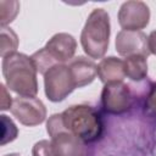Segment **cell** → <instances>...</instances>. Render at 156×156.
Listing matches in <instances>:
<instances>
[{"label": "cell", "instance_id": "277c9868", "mask_svg": "<svg viewBox=\"0 0 156 156\" xmlns=\"http://www.w3.org/2000/svg\"><path fill=\"white\" fill-rule=\"evenodd\" d=\"M46 132L50 136L55 156H85V144L66 130L61 113H55L46 122Z\"/></svg>", "mask_w": 156, "mask_h": 156}, {"label": "cell", "instance_id": "ffe728a7", "mask_svg": "<svg viewBox=\"0 0 156 156\" xmlns=\"http://www.w3.org/2000/svg\"><path fill=\"white\" fill-rule=\"evenodd\" d=\"M147 46H149L150 54H152V55L156 56V29L152 30L147 35Z\"/></svg>", "mask_w": 156, "mask_h": 156}, {"label": "cell", "instance_id": "30bf717a", "mask_svg": "<svg viewBox=\"0 0 156 156\" xmlns=\"http://www.w3.org/2000/svg\"><path fill=\"white\" fill-rule=\"evenodd\" d=\"M45 50L56 65L66 63L73 60L77 50V41L68 33H56L45 44Z\"/></svg>", "mask_w": 156, "mask_h": 156}, {"label": "cell", "instance_id": "5b68a950", "mask_svg": "<svg viewBox=\"0 0 156 156\" xmlns=\"http://www.w3.org/2000/svg\"><path fill=\"white\" fill-rule=\"evenodd\" d=\"M74 89L76 85L66 63L55 65L44 74V91L52 102L63 101Z\"/></svg>", "mask_w": 156, "mask_h": 156}, {"label": "cell", "instance_id": "4fadbf2b", "mask_svg": "<svg viewBox=\"0 0 156 156\" xmlns=\"http://www.w3.org/2000/svg\"><path fill=\"white\" fill-rule=\"evenodd\" d=\"M124 74L133 82H140L147 77V57L134 55L124 60Z\"/></svg>", "mask_w": 156, "mask_h": 156}, {"label": "cell", "instance_id": "ba28073f", "mask_svg": "<svg viewBox=\"0 0 156 156\" xmlns=\"http://www.w3.org/2000/svg\"><path fill=\"white\" fill-rule=\"evenodd\" d=\"M117 17L123 30H141L150 22V9L144 1L129 0L121 5Z\"/></svg>", "mask_w": 156, "mask_h": 156}, {"label": "cell", "instance_id": "d6986e66", "mask_svg": "<svg viewBox=\"0 0 156 156\" xmlns=\"http://www.w3.org/2000/svg\"><path fill=\"white\" fill-rule=\"evenodd\" d=\"M0 88H1V110L2 111H5V110H10L11 108V106H12V101H13V99L11 98V95L7 93V90H6V88H5V85L4 84H0Z\"/></svg>", "mask_w": 156, "mask_h": 156}, {"label": "cell", "instance_id": "7c38bea8", "mask_svg": "<svg viewBox=\"0 0 156 156\" xmlns=\"http://www.w3.org/2000/svg\"><path fill=\"white\" fill-rule=\"evenodd\" d=\"M98 77L104 84L112 82H123V79L126 78L124 61L116 56L101 58L98 63Z\"/></svg>", "mask_w": 156, "mask_h": 156}, {"label": "cell", "instance_id": "e0dca14e", "mask_svg": "<svg viewBox=\"0 0 156 156\" xmlns=\"http://www.w3.org/2000/svg\"><path fill=\"white\" fill-rule=\"evenodd\" d=\"M33 156H55L50 140H39L32 147Z\"/></svg>", "mask_w": 156, "mask_h": 156}, {"label": "cell", "instance_id": "5bb4252c", "mask_svg": "<svg viewBox=\"0 0 156 156\" xmlns=\"http://www.w3.org/2000/svg\"><path fill=\"white\" fill-rule=\"evenodd\" d=\"M18 48V37L9 27L1 28V40H0V55L4 58L7 55L17 52Z\"/></svg>", "mask_w": 156, "mask_h": 156}, {"label": "cell", "instance_id": "9a60e30c", "mask_svg": "<svg viewBox=\"0 0 156 156\" xmlns=\"http://www.w3.org/2000/svg\"><path fill=\"white\" fill-rule=\"evenodd\" d=\"M20 11V2L16 0L12 1H0V26L6 27L11 23Z\"/></svg>", "mask_w": 156, "mask_h": 156}, {"label": "cell", "instance_id": "8992f818", "mask_svg": "<svg viewBox=\"0 0 156 156\" xmlns=\"http://www.w3.org/2000/svg\"><path fill=\"white\" fill-rule=\"evenodd\" d=\"M101 105L107 113L121 115L128 112L133 106V94L124 82L104 84L101 91Z\"/></svg>", "mask_w": 156, "mask_h": 156}, {"label": "cell", "instance_id": "6da1fadb", "mask_svg": "<svg viewBox=\"0 0 156 156\" xmlns=\"http://www.w3.org/2000/svg\"><path fill=\"white\" fill-rule=\"evenodd\" d=\"M2 76L7 88L18 96H37V68L30 58L22 52H15L2 58Z\"/></svg>", "mask_w": 156, "mask_h": 156}, {"label": "cell", "instance_id": "52a82bcc", "mask_svg": "<svg viewBox=\"0 0 156 156\" xmlns=\"http://www.w3.org/2000/svg\"><path fill=\"white\" fill-rule=\"evenodd\" d=\"M10 111L21 124L27 127L38 126L46 118V107L43 101L35 96L15 98Z\"/></svg>", "mask_w": 156, "mask_h": 156}, {"label": "cell", "instance_id": "2e32d148", "mask_svg": "<svg viewBox=\"0 0 156 156\" xmlns=\"http://www.w3.org/2000/svg\"><path fill=\"white\" fill-rule=\"evenodd\" d=\"M1 145L13 141L18 135V129L13 121L6 115H1Z\"/></svg>", "mask_w": 156, "mask_h": 156}, {"label": "cell", "instance_id": "3957f363", "mask_svg": "<svg viewBox=\"0 0 156 156\" xmlns=\"http://www.w3.org/2000/svg\"><path fill=\"white\" fill-rule=\"evenodd\" d=\"M110 34L111 24L107 11L101 7L94 9L80 33V44L84 52L91 60L104 57L108 49Z\"/></svg>", "mask_w": 156, "mask_h": 156}, {"label": "cell", "instance_id": "ac0fdd59", "mask_svg": "<svg viewBox=\"0 0 156 156\" xmlns=\"http://www.w3.org/2000/svg\"><path fill=\"white\" fill-rule=\"evenodd\" d=\"M145 108L154 118H156V82L152 83V85L150 88V91L146 96Z\"/></svg>", "mask_w": 156, "mask_h": 156}, {"label": "cell", "instance_id": "44dd1931", "mask_svg": "<svg viewBox=\"0 0 156 156\" xmlns=\"http://www.w3.org/2000/svg\"><path fill=\"white\" fill-rule=\"evenodd\" d=\"M5 156H21L20 154H7V155H5Z\"/></svg>", "mask_w": 156, "mask_h": 156}, {"label": "cell", "instance_id": "8fae6325", "mask_svg": "<svg viewBox=\"0 0 156 156\" xmlns=\"http://www.w3.org/2000/svg\"><path fill=\"white\" fill-rule=\"evenodd\" d=\"M68 67L76 88H83L90 84L98 76V65L94 60L84 56L74 57L69 61Z\"/></svg>", "mask_w": 156, "mask_h": 156}, {"label": "cell", "instance_id": "7a4b0ae2", "mask_svg": "<svg viewBox=\"0 0 156 156\" xmlns=\"http://www.w3.org/2000/svg\"><path fill=\"white\" fill-rule=\"evenodd\" d=\"M62 124L82 140L84 144H90L99 140L104 133V122L100 113L89 105H72L61 112Z\"/></svg>", "mask_w": 156, "mask_h": 156}, {"label": "cell", "instance_id": "9c48e42d", "mask_svg": "<svg viewBox=\"0 0 156 156\" xmlns=\"http://www.w3.org/2000/svg\"><path fill=\"white\" fill-rule=\"evenodd\" d=\"M116 51L123 56L129 57L134 55H150L147 46V35L141 30H121L116 35Z\"/></svg>", "mask_w": 156, "mask_h": 156}]
</instances>
